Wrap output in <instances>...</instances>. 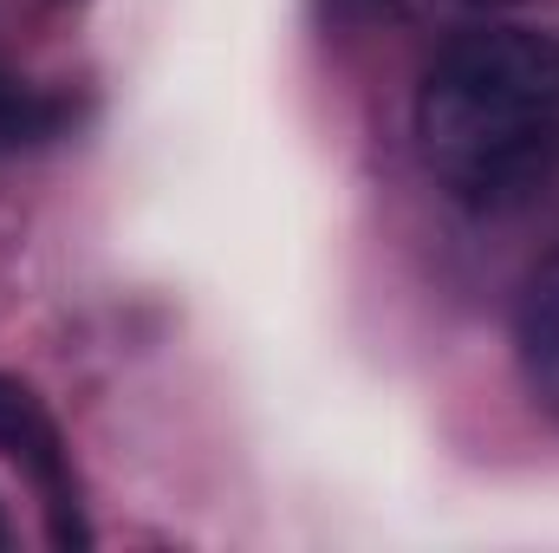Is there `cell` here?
<instances>
[{"label": "cell", "mask_w": 559, "mask_h": 553, "mask_svg": "<svg viewBox=\"0 0 559 553\" xmlns=\"http://www.w3.org/2000/svg\"><path fill=\"white\" fill-rule=\"evenodd\" d=\"M423 13H488V7H514V0H411Z\"/></svg>", "instance_id": "obj_5"}, {"label": "cell", "mask_w": 559, "mask_h": 553, "mask_svg": "<svg viewBox=\"0 0 559 553\" xmlns=\"http://www.w3.org/2000/svg\"><path fill=\"white\" fill-rule=\"evenodd\" d=\"M514 358L540 411L559 416V248L527 274L514 306Z\"/></svg>", "instance_id": "obj_3"}, {"label": "cell", "mask_w": 559, "mask_h": 553, "mask_svg": "<svg viewBox=\"0 0 559 553\" xmlns=\"http://www.w3.org/2000/svg\"><path fill=\"white\" fill-rule=\"evenodd\" d=\"M559 150V39L481 26L449 39L417 85V156L468 209L521 202Z\"/></svg>", "instance_id": "obj_1"}, {"label": "cell", "mask_w": 559, "mask_h": 553, "mask_svg": "<svg viewBox=\"0 0 559 553\" xmlns=\"http://www.w3.org/2000/svg\"><path fill=\"white\" fill-rule=\"evenodd\" d=\"M46 131V111L20 92V85H0V150H13V143L39 138Z\"/></svg>", "instance_id": "obj_4"}, {"label": "cell", "mask_w": 559, "mask_h": 553, "mask_svg": "<svg viewBox=\"0 0 559 553\" xmlns=\"http://www.w3.org/2000/svg\"><path fill=\"white\" fill-rule=\"evenodd\" d=\"M0 449L13 462L33 469V482L46 489V508H52V534L59 541H85L79 528V502H72V482H66V449H59V430L52 416L39 411V398L13 378H0Z\"/></svg>", "instance_id": "obj_2"}, {"label": "cell", "mask_w": 559, "mask_h": 553, "mask_svg": "<svg viewBox=\"0 0 559 553\" xmlns=\"http://www.w3.org/2000/svg\"><path fill=\"white\" fill-rule=\"evenodd\" d=\"M0 548H7V515H0Z\"/></svg>", "instance_id": "obj_6"}]
</instances>
